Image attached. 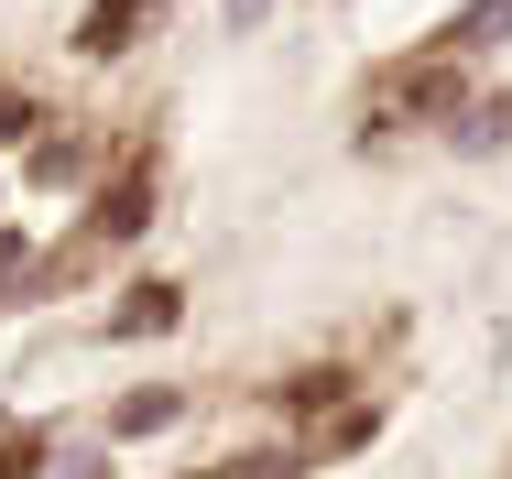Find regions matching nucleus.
I'll list each match as a JSON object with an SVG mask.
<instances>
[{
	"label": "nucleus",
	"mask_w": 512,
	"mask_h": 479,
	"mask_svg": "<svg viewBox=\"0 0 512 479\" xmlns=\"http://www.w3.org/2000/svg\"><path fill=\"white\" fill-rule=\"evenodd\" d=\"M131 22H142V0H99V11H88V55H120Z\"/></svg>",
	"instance_id": "nucleus-4"
},
{
	"label": "nucleus",
	"mask_w": 512,
	"mask_h": 479,
	"mask_svg": "<svg viewBox=\"0 0 512 479\" xmlns=\"http://www.w3.org/2000/svg\"><path fill=\"white\" fill-rule=\"evenodd\" d=\"M447 109H458V66L447 55H414L404 77L382 88V120H447Z\"/></svg>",
	"instance_id": "nucleus-1"
},
{
	"label": "nucleus",
	"mask_w": 512,
	"mask_h": 479,
	"mask_svg": "<svg viewBox=\"0 0 512 479\" xmlns=\"http://www.w3.org/2000/svg\"><path fill=\"white\" fill-rule=\"evenodd\" d=\"M0 142H33V98L22 88H0Z\"/></svg>",
	"instance_id": "nucleus-7"
},
{
	"label": "nucleus",
	"mask_w": 512,
	"mask_h": 479,
	"mask_svg": "<svg viewBox=\"0 0 512 479\" xmlns=\"http://www.w3.org/2000/svg\"><path fill=\"white\" fill-rule=\"evenodd\" d=\"M338 392H349V371H306V382H284V403H295V414H316V403H338Z\"/></svg>",
	"instance_id": "nucleus-6"
},
{
	"label": "nucleus",
	"mask_w": 512,
	"mask_h": 479,
	"mask_svg": "<svg viewBox=\"0 0 512 479\" xmlns=\"http://www.w3.org/2000/svg\"><path fill=\"white\" fill-rule=\"evenodd\" d=\"M142 218H153V186L131 175V186H120V196H109V207H99V229H88V240H131Z\"/></svg>",
	"instance_id": "nucleus-3"
},
{
	"label": "nucleus",
	"mask_w": 512,
	"mask_h": 479,
	"mask_svg": "<svg viewBox=\"0 0 512 479\" xmlns=\"http://www.w3.org/2000/svg\"><path fill=\"white\" fill-rule=\"evenodd\" d=\"M109 327H120V338H153V327H175V284H142L120 316H109Z\"/></svg>",
	"instance_id": "nucleus-2"
},
{
	"label": "nucleus",
	"mask_w": 512,
	"mask_h": 479,
	"mask_svg": "<svg viewBox=\"0 0 512 479\" xmlns=\"http://www.w3.org/2000/svg\"><path fill=\"white\" fill-rule=\"evenodd\" d=\"M491 33H512V0H480L469 22H447V55H458V44H491Z\"/></svg>",
	"instance_id": "nucleus-5"
}]
</instances>
